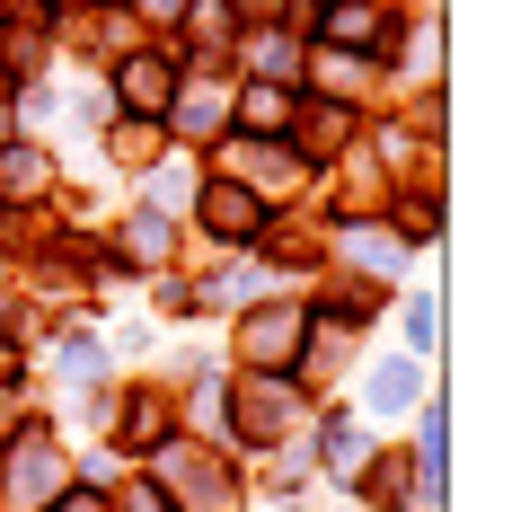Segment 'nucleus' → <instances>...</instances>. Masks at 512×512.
Returning <instances> with one entry per match:
<instances>
[{
	"label": "nucleus",
	"instance_id": "f257e3e1",
	"mask_svg": "<svg viewBox=\"0 0 512 512\" xmlns=\"http://www.w3.org/2000/svg\"><path fill=\"white\" fill-rule=\"evenodd\" d=\"M62 486H71L62 433H53V424H18V433L0 442V512H45Z\"/></svg>",
	"mask_w": 512,
	"mask_h": 512
},
{
	"label": "nucleus",
	"instance_id": "f03ea898",
	"mask_svg": "<svg viewBox=\"0 0 512 512\" xmlns=\"http://www.w3.org/2000/svg\"><path fill=\"white\" fill-rule=\"evenodd\" d=\"M309 336V309L301 301H265L239 318V371H283L292 380V354H301Z\"/></svg>",
	"mask_w": 512,
	"mask_h": 512
},
{
	"label": "nucleus",
	"instance_id": "7ed1b4c3",
	"mask_svg": "<svg viewBox=\"0 0 512 512\" xmlns=\"http://www.w3.org/2000/svg\"><path fill=\"white\" fill-rule=\"evenodd\" d=\"M292 407H301V380H283V371H248V380H239V407H230V442L265 451V442L292 424Z\"/></svg>",
	"mask_w": 512,
	"mask_h": 512
},
{
	"label": "nucleus",
	"instance_id": "20e7f679",
	"mask_svg": "<svg viewBox=\"0 0 512 512\" xmlns=\"http://www.w3.org/2000/svg\"><path fill=\"white\" fill-rule=\"evenodd\" d=\"M195 221H204V230L221 239V248H256V239L274 230V212L256 204V195L239 186V177H212L204 195H195Z\"/></svg>",
	"mask_w": 512,
	"mask_h": 512
},
{
	"label": "nucleus",
	"instance_id": "39448f33",
	"mask_svg": "<svg viewBox=\"0 0 512 512\" xmlns=\"http://www.w3.org/2000/svg\"><path fill=\"white\" fill-rule=\"evenodd\" d=\"M168 98H177V62H168V53L133 45L124 62H115V106H124V115L159 124V115H168Z\"/></svg>",
	"mask_w": 512,
	"mask_h": 512
},
{
	"label": "nucleus",
	"instance_id": "423d86ee",
	"mask_svg": "<svg viewBox=\"0 0 512 512\" xmlns=\"http://www.w3.org/2000/svg\"><path fill=\"white\" fill-rule=\"evenodd\" d=\"M168 442H177V407H168L159 389H133L124 415H115V460H124V451H168Z\"/></svg>",
	"mask_w": 512,
	"mask_h": 512
},
{
	"label": "nucleus",
	"instance_id": "0eeeda50",
	"mask_svg": "<svg viewBox=\"0 0 512 512\" xmlns=\"http://www.w3.org/2000/svg\"><path fill=\"white\" fill-rule=\"evenodd\" d=\"M221 124H230V89L221 80H177V98L159 115V133H195V142H212Z\"/></svg>",
	"mask_w": 512,
	"mask_h": 512
},
{
	"label": "nucleus",
	"instance_id": "6e6552de",
	"mask_svg": "<svg viewBox=\"0 0 512 512\" xmlns=\"http://www.w3.org/2000/svg\"><path fill=\"white\" fill-rule=\"evenodd\" d=\"M327 256H354V265H362V283H389V274L407 265V248L389 239V221H336Z\"/></svg>",
	"mask_w": 512,
	"mask_h": 512
},
{
	"label": "nucleus",
	"instance_id": "1a4fd4ad",
	"mask_svg": "<svg viewBox=\"0 0 512 512\" xmlns=\"http://www.w3.org/2000/svg\"><path fill=\"white\" fill-rule=\"evenodd\" d=\"M292 151H301V168H318V159H336L345 142H354V106H309V115H292V133H283Z\"/></svg>",
	"mask_w": 512,
	"mask_h": 512
},
{
	"label": "nucleus",
	"instance_id": "9d476101",
	"mask_svg": "<svg viewBox=\"0 0 512 512\" xmlns=\"http://www.w3.org/2000/svg\"><path fill=\"white\" fill-rule=\"evenodd\" d=\"M301 71H309V89H327L336 106H345V98H362V89L380 80V62H371V53H336V45L301 53Z\"/></svg>",
	"mask_w": 512,
	"mask_h": 512
},
{
	"label": "nucleus",
	"instance_id": "9b49d317",
	"mask_svg": "<svg viewBox=\"0 0 512 512\" xmlns=\"http://www.w3.org/2000/svg\"><path fill=\"white\" fill-rule=\"evenodd\" d=\"M230 115H239L248 133H265V142H283L301 106H292V89H274V80H248V89H230Z\"/></svg>",
	"mask_w": 512,
	"mask_h": 512
},
{
	"label": "nucleus",
	"instance_id": "f8f14e48",
	"mask_svg": "<svg viewBox=\"0 0 512 512\" xmlns=\"http://www.w3.org/2000/svg\"><path fill=\"white\" fill-rule=\"evenodd\" d=\"M115 256L142 265V274H159V265L177 256V221H168V212H133V221L115 230Z\"/></svg>",
	"mask_w": 512,
	"mask_h": 512
},
{
	"label": "nucleus",
	"instance_id": "ddd939ff",
	"mask_svg": "<svg viewBox=\"0 0 512 512\" xmlns=\"http://www.w3.org/2000/svg\"><path fill=\"white\" fill-rule=\"evenodd\" d=\"M53 195V159L36 142H0V204H36Z\"/></svg>",
	"mask_w": 512,
	"mask_h": 512
},
{
	"label": "nucleus",
	"instance_id": "4468645a",
	"mask_svg": "<svg viewBox=\"0 0 512 512\" xmlns=\"http://www.w3.org/2000/svg\"><path fill=\"white\" fill-rule=\"evenodd\" d=\"M389 309V283H362V274H345V283H327V301L309 309V318H336V327H371Z\"/></svg>",
	"mask_w": 512,
	"mask_h": 512
},
{
	"label": "nucleus",
	"instance_id": "2eb2a0df",
	"mask_svg": "<svg viewBox=\"0 0 512 512\" xmlns=\"http://www.w3.org/2000/svg\"><path fill=\"white\" fill-rule=\"evenodd\" d=\"M318 468H327V477H345V486L371 468V442H362L345 415H327V424H318Z\"/></svg>",
	"mask_w": 512,
	"mask_h": 512
},
{
	"label": "nucleus",
	"instance_id": "dca6fc26",
	"mask_svg": "<svg viewBox=\"0 0 512 512\" xmlns=\"http://www.w3.org/2000/svg\"><path fill=\"white\" fill-rule=\"evenodd\" d=\"M415 398H424V362H380V371H371V415H407Z\"/></svg>",
	"mask_w": 512,
	"mask_h": 512
},
{
	"label": "nucleus",
	"instance_id": "f3484780",
	"mask_svg": "<svg viewBox=\"0 0 512 512\" xmlns=\"http://www.w3.org/2000/svg\"><path fill=\"white\" fill-rule=\"evenodd\" d=\"M195 195H204V177H195L186 159H168V168H151V204L142 212H168V221H177V212H195Z\"/></svg>",
	"mask_w": 512,
	"mask_h": 512
},
{
	"label": "nucleus",
	"instance_id": "a211bd4d",
	"mask_svg": "<svg viewBox=\"0 0 512 512\" xmlns=\"http://www.w3.org/2000/svg\"><path fill=\"white\" fill-rule=\"evenodd\" d=\"M62 380H71V389H98L106 380V345L98 336H62Z\"/></svg>",
	"mask_w": 512,
	"mask_h": 512
},
{
	"label": "nucleus",
	"instance_id": "6ab92c4d",
	"mask_svg": "<svg viewBox=\"0 0 512 512\" xmlns=\"http://www.w3.org/2000/svg\"><path fill=\"white\" fill-rule=\"evenodd\" d=\"M106 151H115V168H159V124H142V115H133V124H115V142H106Z\"/></svg>",
	"mask_w": 512,
	"mask_h": 512
},
{
	"label": "nucleus",
	"instance_id": "aec40b11",
	"mask_svg": "<svg viewBox=\"0 0 512 512\" xmlns=\"http://www.w3.org/2000/svg\"><path fill=\"white\" fill-rule=\"evenodd\" d=\"M106 512H177V495L159 477H124V495H106Z\"/></svg>",
	"mask_w": 512,
	"mask_h": 512
},
{
	"label": "nucleus",
	"instance_id": "412c9836",
	"mask_svg": "<svg viewBox=\"0 0 512 512\" xmlns=\"http://www.w3.org/2000/svg\"><path fill=\"white\" fill-rule=\"evenodd\" d=\"M248 71H301V45L292 36H248Z\"/></svg>",
	"mask_w": 512,
	"mask_h": 512
},
{
	"label": "nucleus",
	"instance_id": "4be33fe9",
	"mask_svg": "<svg viewBox=\"0 0 512 512\" xmlns=\"http://www.w3.org/2000/svg\"><path fill=\"white\" fill-rule=\"evenodd\" d=\"M362 495H371V504H407V468H398V460L362 468Z\"/></svg>",
	"mask_w": 512,
	"mask_h": 512
},
{
	"label": "nucleus",
	"instance_id": "5701e85b",
	"mask_svg": "<svg viewBox=\"0 0 512 512\" xmlns=\"http://www.w3.org/2000/svg\"><path fill=\"white\" fill-rule=\"evenodd\" d=\"M327 256V239H309V230H292V239H274V265H318Z\"/></svg>",
	"mask_w": 512,
	"mask_h": 512
},
{
	"label": "nucleus",
	"instance_id": "b1692460",
	"mask_svg": "<svg viewBox=\"0 0 512 512\" xmlns=\"http://www.w3.org/2000/svg\"><path fill=\"white\" fill-rule=\"evenodd\" d=\"M159 309H168V318H195V309H204V283H159Z\"/></svg>",
	"mask_w": 512,
	"mask_h": 512
},
{
	"label": "nucleus",
	"instance_id": "393cba45",
	"mask_svg": "<svg viewBox=\"0 0 512 512\" xmlns=\"http://www.w3.org/2000/svg\"><path fill=\"white\" fill-rule=\"evenodd\" d=\"M45 512H106V495H98V486H62Z\"/></svg>",
	"mask_w": 512,
	"mask_h": 512
},
{
	"label": "nucleus",
	"instance_id": "a878e982",
	"mask_svg": "<svg viewBox=\"0 0 512 512\" xmlns=\"http://www.w3.org/2000/svg\"><path fill=\"white\" fill-rule=\"evenodd\" d=\"M407 345H415V354L433 345V301H415V309H407Z\"/></svg>",
	"mask_w": 512,
	"mask_h": 512
},
{
	"label": "nucleus",
	"instance_id": "bb28decb",
	"mask_svg": "<svg viewBox=\"0 0 512 512\" xmlns=\"http://www.w3.org/2000/svg\"><path fill=\"white\" fill-rule=\"evenodd\" d=\"M0 389H18V336L0 327Z\"/></svg>",
	"mask_w": 512,
	"mask_h": 512
},
{
	"label": "nucleus",
	"instance_id": "cd10ccee",
	"mask_svg": "<svg viewBox=\"0 0 512 512\" xmlns=\"http://www.w3.org/2000/svg\"><path fill=\"white\" fill-rule=\"evenodd\" d=\"M186 9H195V0H142V18H159V27H168V18H186Z\"/></svg>",
	"mask_w": 512,
	"mask_h": 512
},
{
	"label": "nucleus",
	"instance_id": "c85d7f7f",
	"mask_svg": "<svg viewBox=\"0 0 512 512\" xmlns=\"http://www.w3.org/2000/svg\"><path fill=\"white\" fill-rule=\"evenodd\" d=\"M0 142H18V98H9V80H0Z\"/></svg>",
	"mask_w": 512,
	"mask_h": 512
}]
</instances>
